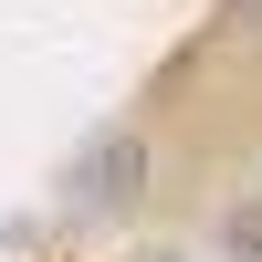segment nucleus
<instances>
[{"mask_svg":"<svg viewBox=\"0 0 262 262\" xmlns=\"http://www.w3.org/2000/svg\"><path fill=\"white\" fill-rule=\"evenodd\" d=\"M231 252H252V262H262V200H252V210H231Z\"/></svg>","mask_w":262,"mask_h":262,"instance_id":"obj_1","label":"nucleus"}]
</instances>
